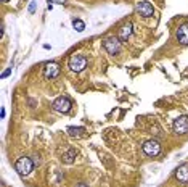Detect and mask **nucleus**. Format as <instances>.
<instances>
[{
	"instance_id": "1",
	"label": "nucleus",
	"mask_w": 188,
	"mask_h": 187,
	"mask_svg": "<svg viewBox=\"0 0 188 187\" xmlns=\"http://www.w3.org/2000/svg\"><path fill=\"white\" fill-rule=\"evenodd\" d=\"M34 161L31 160L29 157H21V158H18L16 163H15V168H16V171L20 173L21 176H29L32 170H34Z\"/></svg>"
},
{
	"instance_id": "2",
	"label": "nucleus",
	"mask_w": 188,
	"mask_h": 187,
	"mask_svg": "<svg viewBox=\"0 0 188 187\" xmlns=\"http://www.w3.org/2000/svg\"><path fill=\"white\" fill-rule=\"evenodd\" d=\"M69 68H71V71L74 73H81L84 71V69L87 68V58L84 57V55L81 53H76V55H72L71 58H69Z\"/></svg>"
},
{
	"instance_id": "3",
	"label": "nucleus",
	"mask_w": 188,
	"mask_h": 187,
	"mask_svg": "<svg viewBox=\"0 0 188 187\" xmlns=\"http://www.w3.org/2000/svg\"><path fill=\"white\" fill-rule=\"evenodd\" d=\"M103 47H105V50L109 55H117V53H119V50H121V40H119V37H114V36L106 37V39L103 40Z\"/></svg>"
},
{
	"instance_id": "4",
	"label": "nucleus",
	"mask_w": 188,
	"mask_h": 187,
	"mask_svg": "<svg viewBox=\"0 0 188 187\" xmlns=\"http://www.w3.org/2000/svg\"><path fill=\"white\" fill-rule=\"evenodd\" d=\"M142 148H143V153L148 155V157H156V155L161 153V144H159V140H156V139L146 140Z\"/></svg>"
},
{
	"instance_id": "5",
	"label": "nucleus",
	"mask_w": 188,
	"mask_h": 187,
	"mask_svg": "<svg viewBox=\"0 0 188 187\" xmlns=\"http://www.w3.org/2000/svg\"><path fill=\"white\" fill-rule=\"evenodd\" d=\"M53 110L58 111V113H68L72 106V102L68 99V97H58L55 102H53Z\"/></svg>"
},
{
	"instance_id": "6",
	"label": "nucleus",
	"mask_w": 188,
	"mask_h": 187,
	"mask_svg": "<svg viewBox=\"0 0 188 187\" xmlns=\"http://www.w3.org/2000/svg\"><path fill=\"white\" fill-rule=\"evenodd\" d=\"M135 11L143 18H151L153 13H154V8L149 2H145L143 0V2H138L137 5H135Z\"/></svg>"
},
{
	"instance_id": "7",
	"label": "nucleus",
	"mask_w": 188,
	"mask_h": 187,
	"mask_svg": "<svg viewBox=\"0 0 188 187\" xmlns=\"http://www.w3.org/2000/svg\"><path fill=\"white\" fill-rule=\"evenodd\" d=\"M174 132L175 134H186L188 132V116H178L174 121Z\"/></svg>"
},
{
	"instance_id": "8",
	"label": "nucleus",
	"mask_w": 188,
	"mask_h": 187,
	"mask_svg": "<svg viewBox=\"0 0 188 187\" xmlns=\"http://www.w3.org/2000/svg\"><path fill=\"white\" fill-rule=\"evenodd\" d=\"M44 74L47 79H55L60 76V65L55 63V62H50L45 65V69H44Z\"/></svg>"
},
{
	"instance_id": "9",
	"label": "nucleus",
	"mask_w": 188,
	"mask_h": 187,
	"mask_svg": "<svg viewBox=\"0 0 188 187\" xmlns=\"http://www.w3.org/2000/svg\"><path fill=\"white\" fill-rule=\"evenodd\" d=\"M177 40L180 42L182 45H188V23L182 24L177 29Z\"/></svg>"
},
{
	"instance_id": "10",
	"label": "nucleus",
	"mask_w": 188,
	"mask_h": 187,
	"mask_svg": "<svg viewBox=\"0 0 188 187\" xmlns=\"http://www.w3.org/2000/svg\"><path fill=\"white\" fill-rule=\"evenodd\" d=\"M175 177L178 179V182H182V184H188V165L178 166L177 171H175Z\"/></svg>"
},
{
	"instance_id": "11",
	"label": "nucleus",
	"mask_w": 188,
	"mask_h": 187,
	"mask_svg": "<svg viewBox=\"0 0 188 187\" xmlns=\"http://www.w3.org/2000/svg\"><path fill=\"white\" fill-rule=\"evenodd\" d=\"M132 23H125L124 26L119 29V34H117V37H119V40H122V42H125L130 37V34H132Z\"/></svg>"
},
{
	"instance_id": "12",
	"label": "nucleus",
	"mask_w": 188,
	"mask_h": 187,
	"mask_svg": "<svg viewBox=\"0 0 188 187\" xmlns=\"http://www.w3.org/2000/svg\"><path fill=\"white\" fill-rule=\"evenodd\" d=\"M76 157H77V150H76V148H69V150L63 155L61 160H63V163H66V165H71Z\"/></svg>"
},
{
	"instance_id": "13",
	"label": "nucleus",
	"mask_w": 188,
	"mask_h": 187,
	"mask_svg": "<svg viewBox=\"0 0 188 187\" xmlns=\"http://www.w3.org/2000/svg\"><path fill=\"white\" fill-rule=\"evenodd\" d=\"M85 128H74V126H69L68 128V134L71 137H84L85 135Z\"/></svg>"
},
{
	"instance_id": "14",
	"label": "nucleus",
	"mask_w": 188,
	"mask_h": 187,
	"mask_svg": "<svg viewBox=\"0 0 188 187\" xmlns=\"http://www.w3.org/2000/svg\"><path fill=\"white\" fill-rule=\"evenodd\" d=\"M72 27L77 32H82L84 29H85V24H84V21H81V20H72Z\"/></svg>"
},
{
	"instance_id": "15",
	"label": "nucleus",
	"mask_w": 188,
	"mask_h": 187,
	"mask_svg": "<svg viewBox=\"0 0 188 187\" xmlns=\"http://www.w3.org/2000/svg\"><path fill=\"white\" fill-rule=\"evenodd\" d=\"M35 5H37V2H35V0H32L31 5H29V13H34L35 11Z\"/></svg>"
},
{
	"instance_id": "16",
	"label": "nucleus",
	"mask_w": 188,
	"mask_h": 187,
	"mask_svg": "<svg viewBox=\"0 0 188 187\" xmlns=\"http://www.w3.org/2000/svg\"><path fill=\"white\" fill-rule=\"evenodd\" d=\"M32 158H34V160H32V161H34V165H40V157L39 155H34Z\"/></svg>"
},
{
	"instance_id": "17",
	"label": "nucleus",
	"mask_w": 188,
	"mask_h": 187,
	"mask_svg": "<svg viewBox=\"0 0 188 187\" xmlns=\"http://www.w3.org/2000/svg\"><path fill=\"white\" fill-rule=\"evenodd\" d=\"M64 2H66V0H48V3H61V5H63Z\"/></svg>"
},
{
	"instance_id": "18",
	"label": "nucleus",
	"mask_w": 188,
	"mask_h": 187,
	"mask_svg": "<svg viewBox=\"0 0 188 187\" xmlns=\"http://www.w3.org/2000/svg\"><path fill=\"white\" fill-rule=\"evenodd\" d=\"M10 73H11V68H8L5 73H2V78H7V76H8V74H10Z\"/></svg>"
},
{
	"instance_id": "19",
	"label": "nucleus",
	"mask_w": 188,
	"mask_h": 187,
	"mask_svg": "<svg viewBox=\"0 0 188 187\" xmlns=\"http://www.w3.org/2000/svg\"><path fill=\"white\" fill-rule=\"evenodd\" d=\"M76 187H88V185H87V184H84V182H81V184H77Z\"/></svg>"
},
{
	"instance_id": "20",
	"label": "nucleus",
	"mask_w": 188,
	"mask_h": 187,
	"mask_svg": "<svg viewBox=\"0 0 188 187\" xmlns=\"http://www.w3.org/2000/svg\"><path fill=\"white\" fill-rule=\"evenodd\" d=\"M2 2H8V0H2Z\"/></svg>"
}]
</instances>
